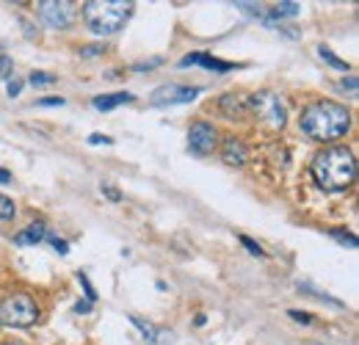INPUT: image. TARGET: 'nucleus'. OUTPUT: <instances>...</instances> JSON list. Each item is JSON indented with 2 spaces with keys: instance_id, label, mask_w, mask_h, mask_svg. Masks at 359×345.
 Wrapping results in <instances>:
<instances>
[{
  "instance_id": "1",
  "label": "nucleus",
  "mask_w": 359,
  "mask_h": 345,
  "mask_svg": "<svg viewBox=\"0 0 359 345\" xmlns=\"http://www.w3.org/2000/svg\"><path fill=\"white\" fill-rule=\"evenodd\" d=\"M310 172L323 191H346L357 180V158L348 147H326L313 158Z\"/></svg>"
},
{
  "instance_id": "2",
  "label": "nucleus",
  "mask_w": 359,
  "mask_h": 345,
  "mask_svg": "<svg viewBox=\"0 0 359 345\" xmlns=\"http://www.w3.org/2000/svg\"><path fill=\"white\" fill-rule=\"evenodd\" d=\"M302 130L315 141H337L351 130V111L332 100L310 102L302 111Z\"/></svg>"
},
{
  "instance_id": "3",
  "label": "nucleus",
  "mask_w": 359,
  "mask_h": 345,
  "mask_svg": "<svg viewBox=\"0 0 359 345\" xmlns=\"http://www.w3.org/2000/svg\"><path fill=\"white\" fill-rule=\"evenodd\" d=\"M133 3L128 0H89L83 3V20L97 36H111L128 25Z\"/></svg>"
},
{
  "instance_id": "4",
  "label": "nucleus",
  "mask_w": 359,
  "mask_h": 345,
  "mask_svg": "<svg viewBox=\"0 0 359 345\" xmlns=\"http://www.w3.org/2000/svg\"><path fill=\"white\" fill-rule=\"evenodd\" d=\"M36 320H39V306L28 293H8L0 302V323L3 326L25 329V326H34Z\"/></svg>"
},
{
  "instance_id": "5",
  "label": "nucleus",
  "mask_w": 359,
  "mask_h": 345,
  "mask_svg": "<svg viewBox=\"0 0 359 345\" xmlns=\"http://www.w3.org/2000/svg\"><path fill=\"white\" fill-rule=\"evenodd\" d=\"M249 114H255L266 128L282 130L287 122V105L273 91H257L249 97Z\"/></svg>"
},
{
  "instance_id": "6",
  "label": "nucleus",
  "mask_w": 359,
  "mask_h": 345,
  "mask_svg": "<svg viewBox=\"0 0 359 345\" xmlns=\"http://www.w3.org/2000/svg\"><path fill=\"white\" fill-rule=\"evenodd\" d=\"M39 17L50 28H69L78 17V6L69 0H42L39 3Z\"/></svg>"
},
{
  "instance_id": "7",
  "label": "nucleus",
  "mask_w": 359,
  "mask_h": 345,
  "mask_svg": "<svg viewBox=\"0 0 359 345\" xmlns=\"http://www.w3.org/2000/svg\"><path fill=\"white\" fill-rule=\"evenodd\" d=\"M202 94L199 86H180V83H166V86L155 88L152 91V105L163 108V105H182V102H194Z\"/></svg>"
},
{
  "instance_id": "8",
  "label": "nucleus",
  "mask_w": 359,
  "mask_h": 345,
  "mask_svg": "<svg viewBox=\"0 0 359 345\" xmlns=\"http://www.w3.org/2000/svg\"><path fill=\"white\" fill-rule=\"evenodd\" d=\"M219 147V133L210 122H194L188 130V149L194 155H210Z\"/></svg>"
},
{
  "instance_id": "9",
  "label": "nucleus",
  "mask_w": 359,
  "mask_h": 345,
  "mask_svg": "<svg viewBox=\"0 0 359 345\" xmlns=\"http://www.w3.org/2000/svg\"><path fill=\"white\" fill-rule=\"evenodd\" d=\"M219 108L229 119H246L249 116V97L241 94V91H226L224 97L219 100Z\"/></svg>"
},
{
  "instance_id": "10",
  "label": "nucleus",
  "mask_w": 359,
  "mask_h": 345,
  "mask_svg": "<svg viewBox=\"0 0 359 345\" xmlns=\"http://www.w3.org/2000/svg\"><path fill=\"white\" fill-rule=\"evenodd\" d=\"M180 67H205V69H210V72H232V69H235V64L219 61V58H213L210 53H191V55H185V58L180 61Z\"/></svg>"
},
{
  "instance_id": "11",
  "label": "nucleus",
  "mask_w": 359,
  "mask_h": 345,
  "mask_svg": "<svg viewBox=\"0 0 359 345\" xmlns=\"http://www.w3.org/2000/svg\"><path fill=\"white\" fill-rule=\"evenodd\" d=\"M130 323H133L135 329H141V334L147 337V343L149 345H172V340H175V334H172V332L158 329V326L147 323V320H144V318H138V315H130Z\"/></svg>"
},
{
  "instance_id": "12",
  "label": "nucleus",
  "mask_w": 359,
  "mask_h": 345,
  "mask_svg": "<svg viewBox=\"0 0 359 345\" xmlns=\"http://www.w3.org/2000/svg\"><path fill=\"white\" fill-rule=\"evenodd\" d=\"M222 158H224L226 166H243V163H246V158H249L246 144H243L241 138L229 135V138H224V144H222Z\"/></svg>"
},
{
  "instance_id": "13",
  "label": "nucleus",
  "mask_w": 359,
  "mask_h": 345,
  "mask_svg": "<svg viewBox=\"0 0 359 345\" xmlns=\"http://www.w3.org/2000/svg\"><path fill=\"white\" fill-rule=\"evenodd\" d=\"M128 102H133V94H130V91H116V94L94 97V108H97V111H114V108L128 105Z\"/></svg>"
},
{
  "instance_id": "14",
  "label": "nucleus",
  "mask_w": 359,
  "mask_h": 345,
  "mask_svg": "<svg viewBox=\"0 0 359 345\" xmlns=\"http://www.w3.org/2000/svg\"><path fill=\"white\" fill-rule=\"evenodd\" d=\"M47 238V229L42 221H36V224H31V226H25L14 241L20 243V246H34V243H42Z\"/></svg>"
},
{
  "instance_id": "15",
  "label": "nucleus",
  "mask_w": 359,
  "mask_h": 345,
  "mask_svg": "<svg viewBox=\"0 0 359 345\" xmlns=\"http://www.w3.org/2000/svg\"><path fill=\"white\" fill-rule=\"evenodd\" d=\"M299 3H276L269 8V17L271 20H282V17H296L299 14Z\"/></svg>"
},
{
  "instance_id": "16",
  "label": "nucleus",
  "mask_w": 359,
  "mask_h": 345,
  "mask_svg": "<svg viewBox=\"0 0 359 345\" xmlns=\"http://www.w3.org/2000/svg\"><path fill=\"white\" fill-rule=\"evenodd\" d=\"M318 53H320V58H323V61H329V64H332L334 69H343V72L348 69V61H343V58H337V55H334V53H332L329 47H323V44H320V47H318Z\"/></svg>"
},
{
  "instance_id": "17",
  "label": "nucleus",
  "mask_w": 359,
  "mask_h": 345,
  "mask_svg": "<svg viewBox=\"0 0 359 345\" xmlns=\"http://www.w3.org/2000/svg\"><path fill=\"white\" fill-rule=\"evenodd\" d=\"M17 216V205H14V199H8V196H3L0 194V221H8V218Z\"/></svg>"
},
{
  "instance_id": "18",
  "label": "nucleus",
  "mask_w": 359,
  "mask_h": 345,
  "mask_svg": "<svg viewBox=\"0 0 359 345\" xmlns=\"http://www.w3.org/2000/svg\"><path fill=\"white\" fill-rule=\"evenodd\" d=\"M332 238H334V241H340V243H346V246H351V249H357V235H351V232L332 229Z\"/></svg>"
},
{
  "instance_id": "19",
  "label": "nucleus",
  "mask_w": 359,
  "mask_h": 345,
  "mask_svg": "<svg viewBox=\"0 0 359 345\" xmlns=\"http://www.w3.org/2000/svg\"><path fill=\"white\" fill-rule=\"evenodd\" d=\"M31 83H34V86H50V83H55V75H47V72H34V75H31Z\"/></svg>"
},
{
  "instance_id": "20",
  "label": "nucleus",
  "mask_w": 359,
  "mask_h": 345,
  "mask_svg": "<svg viewBox=\"0 0 359 345\" xmlns=\"http://www.w3.org/2000/svg\"><path fill=\"white\" fill-rule=\"evenodd\" d=\"M241 243H243V246H246V249H249L252 255H257V257H266V252L260 249V243H255L252 238H246V235H243V238H241Z\"/></svg>"
},
{
  "instance_id": "21",
  "label": "nucleus",
  "mask_w": 359,
  "mask_h": 345,
  "mask_svg": "<svg viewBox=\"0 0 359 345\" xmlns=\"http://www.w3.org/2000/svg\"><path fill=\"white\" fill-rule=\"evenodd\" d=\"M11 67H14V64H11V58L0 53V81H6V78L11 75Z\"/></svg>"
},
{
  "instance_id": "22",
  "label": "nucleus",
  "mask_w": 359,
  "mask_h": 345,
  "mask_svg": "<svg viewBox=\"0 0 359 345\" xmlns=\"http://www.w3.org/2000/svg\"><path fill=\"white\" fill-rule=\"evenodd\" d=\"M78 282L83 285V290H86V299H89V304L97 299V293H94V288H91V282H89V276L86 273H78Z\"/></svg>"
},
{
  "instance_id": "23",
  "label": "nucleus",
  "mask_w": 359,
  "mask_h": 345,
  "mask_svg": "<svg viewBox=\"0 0 359 345\" xmlns=\"http://www.w3.org/2000/svg\"><path fill=\"white\" fill-rule=\"evenodd\" d=\"M50 243L58 249V255H67V249H69V246H67V241H61V238H50Z\"/></svg>"
},
{
  "instance_id": "24",
  "label": "nucleus",
  "mask_w": 359,
  "mask_h": 345,
  "mask_svg": "<svg viewBox=\"0 0 359 345\" xmlns=\"http://www.w3.org/2000/svg\"><path fill=\"white\" fill-rule=\"evenodd\" d=\"M290 318H296V320H302V323H310V320H313V315H307V312H296V309H290Z\"/></svg>"
},
{
  "instance_id": "25",
  "label": "nucleus",
  "mask_w": 359,
  "mask_h": 345,
  "mask_svg": "<svg viewBox=\"0 0 359 345\" xmlns=\"http://www.w3.org/2000/svg\"><path fill=\"white\" fill-rule=\"evenodd\" d=\"M20 91H22V83H20V81H8V94H11V97H17Z\"/></svg>"
},
{
  "instance_id": "26",
  "label": "nucleus",
  "mask_w": 359,
  "mask_h": 345,
  "mask_svg": "<svg viewBox=\"0 0 359 345\" xmlns=\"http://www.w3.org/2000/svg\"><path fill=\"white\" fill-rule=\"evenodd\" d=\"M39 105H64V97H47V100H39Z\"/></svg>"
},
{
  "instance_id": "27",
  "label": "nucleus",
  "mask_w": 359,
  "mask_h": 345,
  "mask_svg": "<svg viewBox=\"0 0 359 345\" xmlns=\"http://www.w3.org/2000/svg\"><path fill=\"white\" fill-rule=\"evenodd\" d=\"M91 144H111V138L108 135H100V133H94V135H89Z\"/></svg>"
},
{
  "instance_id": "28",
  "label": "nucleus",
  "mask_w": 359,
  "mask_h": 345,
  "mask_svg": "<svg viewBox=\"0 0 359 345\" xmlns=\"http://www.w3.org/2000/svg\"><path fill=\"white\" fill-rule=\"evenodd\" d=\"M158 64H161V61L155 58V61H147V64H135L133 69H138V72H141V69H152V67H158Z\"/></svg>"
},
{
  "instance_id": "29",
  "label": "nucleus",
  "mask_w": 359,
  "mask_h": 345,
  "mask_svg": "<svg viewBox=\"0 0 359 345\" xmlns=\"http://www.w3.org/2000/svg\"><path fill=\"white\" fill-rule=\"evenodd\" d=\"M97 53H102V47H83V55H97Z\"/></svg>"
},
{
  "instance_id": "30",
  "label": "nucleus",
  "mask_w": 359,
  "mask_h": 345,
  "mask_svg": "<svg viewBox=\"0 0 359 345\" xmlns=\"http://www.w3.org/2000/svg\"><path fill=\"white\" fill-rule=\"evenodd\" d=\"M351 88V91H357V78H348V81H343V88Z\"/></svg>"
},
{
  "instance_id": "31",
  "label": "nucleus",
  "mask_w": 359,
  "mask_h": 345,
  "mask_svg": "<svg viewBox=\"0 0 359 345\" xmlns=\"http://www.w3.org/2000/svg\"><path fill=\"white\" fill-rule=\"evenodd\" d=\"M0 182L6 185V182H11V174L6 172V169H0Z\"/></svg>"
},
{
  "instance_id": "32",
  "label": "nucleus",
  "mask_w": 359,
  "mask_h": 345,
  "mask_svg": "<svg viewBox=\"0 0 359 345\" xmlns=\"http://www.w3.org/2000/svg\"><path fill=\"white\" fill-rule=\"evenodd\" d=\"M91 309V304L86 302V304H78V306H75V312H89Z\"/></svg>"
},
{
  "instance_id": "33",
  "label": "nucleus",
  "mask_w": 359,
  "mask_h": 345,
  "mask_svg": "<svg viewBox=\"0 0 359 345\" xmlns=\"http://www.w3.org/2000/svg\"><path fill=\"white\" fill-rule=\"evenodd\" d=\"M3 345H25V343H17V340H8V343H3Z\"/></svg>"
}]
</instances>
